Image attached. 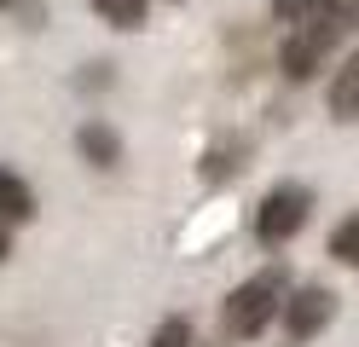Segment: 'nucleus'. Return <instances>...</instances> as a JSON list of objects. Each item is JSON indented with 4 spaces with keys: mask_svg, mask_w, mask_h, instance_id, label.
Instances as JSON below:
<instances>
[{
    "mask_svg": "<svg viewBox=\"0 0 359 347\" xmlns=\"http://www.w3.org/2000/svg\"><path fill=\"white\" fill-rule=\"evenodd\" d=\"M278 313H284V272H255L226 295V336L255 341Z\"/></svg>",
    "mask_w": 359,
    "mask_h": 347,
    "instance_id": "1",
    "label": "nucleus"
},
{
    "mask_svg": "<svg viewBox=\"0 0 359 347\" xmlns=\"http://www.w3.org/2000/svg\"><path fill=\"white\" fill-rule=\"evenodd\" d=\"M307 208H313L307 185H273V191L261 197V208H255V238L273 243V249L290 243V238L307 226Z\"/></svg>",
    "mask_w": 359,
    "mask_h": 347,
    "instance_id": "2",
    "label": "nucleus"
},
{
    "mask_svg": "<svg viewBox=\"0 0 359 347\" xmlns=\"http://www.w3.org/2000/svg\"><path fill=\"white\" fill-rule=\"evenodd\" d=\"M330 46H336V35H330V29H319V23H296V29L284 35L278 69H284L290 81H307V76H319V64L330 58Z\"/></svg>",
    "mask_w": 359,
    "mask_h": 347,
    "instance_id": "3",
    "label": "nucleus"
},
{
    "mask_svg": "<svg viewBox=\"0 0 359 347\" xmlns=\"http://www.w3.org/2000/svg\"><path fill=\"white\" fill-rule=\"evenodd\" d=\"M330 318H336V295H330L325 284H307V290H296V295H284V330H290V341L319 336Z\"/></svg>",
    "mask_w": 359,
    "mask_h": 347,
    "instance_id": "4",
    "label": "nucleus"
},
{
    "mask_svg": "<svg viewBox=\"0 0 359 347\" xmlns=\"http://www.w3.org/2000/svg\"><path fill=\"white\" fill-rule=\"evenodd\" d=\"M330 116L336 122H353L359 116V53H348V64L330 76Z\"/></svg>",
    "mask_w": 359,
    "mask_h": 347,
    "instance_id": "5",
    "label": "nucleus"
},
{
    "mask_svg": "<svg viewBox=\"0 0 359 347\" xmlns=\"http://www.w3.org/2000/svg\"><path fill=\"white\" fill-rule=\"evenodd\" d=\"M0 220L18 226V220H35V191L12 168H0Z\"/></svg>",
    "mask_w": 359,
    "mask_h": 347,
    "instance_id": "6",
    "label": "nucleus"
},
{
    "mask_svg": "<svg viewBox=\"0 0 359 347\" xmlns=\"http://www.w3.org/2000/svg\"><path fill=\"white\" fill-rule=\"evenodd\" d=\"M93 12L104 23H116V29H140L145 23V0H93Z\"/></svg>",
    "mask_w": 359,
    "mask_h": 347,
    "instance_id": "7",
    "label": "nucleus"
},
{
    "mask_svg": "<svg viewBox=\"0 0 359 347\" xmlns=\"http://www.w3.org/2000/svg\"><path fill=\"white\" fill-rule=\"evenodd\" d=\"M81 151L93 156L99 168H110V162H116V151H122V145H116V133H110V128H99V122H93V128H81Z\"/></svg>",
    "mask_w": 359,
    "mask_h": 347,
    "instance_id": "8",
    "label": "nucleus"
},
{
    "mask_svg": "<svg viewBox=\"0 0 359 347\" xmlns=\"http://www.w3.org/2000/svg\"><path fill=\"white\" fill-rule=\"evenodd\" d=\"M330 254H336L342 266H359V215H348L342 226L330 231Z\"/></svg>",
    "mask_w": 359,
    "mask_h": 347,
    "instance_id": "9",
    "label": "nucleus"
},
{
    "mask_svg": "<svg viewBox=\"0 0 359 347\" xmlns=\"http://www.w3.org/2000/svg\"><path fill=\"white\" fill-rule=\"evenodd\" d=\"M151 347H191V324L186 318H163L156 336H151Z\"/></svg>",
    "mask_w": 359,
    "mask_h": 347,
    "instance_id": "10",
    "label": "nucleus"
},
{
    "mask_svg": "<svg viewBox=\"0 0 359 347\" xmlns=\"http://www.w3.org/2000/svg\"><path fill=\"white\" fill-rule=\"evenodd\" d=\"M273 12H278V23H290V29H296V23L313 12V0H273Z\"/></svg>",
    "mask_w": 359,
    "mask_h": 347,
    "instance_id": "11",
    "label": "nucleus"
},
{
    "mask_svg": "<svg viewBox=\"0 0 359 347\" xmlns=\"http://www.w3.org/2000/svg\"><path fill=\"white\" fill-rule=\"evenodd\" d=\"M12 254V231H6V220H0V261Z\"/></svg>",
    "mask_w": 359,
    "mask_h": 347,
    "instance_id": "12",
    "label": "nucleus"
},
{
    "mask_svg": "<svg viewBox=\"0 0 359 347\" xmlns=\"http://www.w3.org/2000/svg\"><path fill=\"white\" fill-rule=\"evenodd\" d=\"M0 6H6V0H0Z\"/></svg>",
    "mask_w": 359,
    "mask_h": 347,
    "instance_id": "13",
    "label": "nucleus"
}]
</instances>
